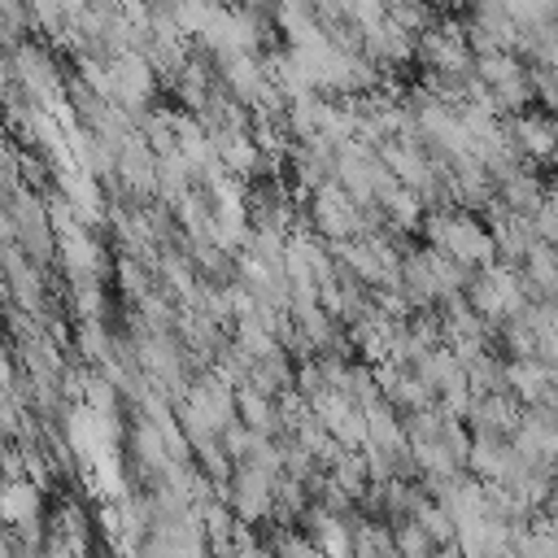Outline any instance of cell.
Masks as SVG:
<instances>
[{"label": "cell", "instance_id": "cell-1", "mask_svg": "<svg viewBox=\"0 0 558 558\" xmlns=\"http://www.w3.org/2000/svg\"><path fill=\"white\" fill-rule=\"evenodd\" d=\"M427 244L445 248L449 257H458L466 270H480V266H493L497 262V240L488 231V222L462 205H436L427 209L423 218V231H418Z\"/></svg>", "mask_w": 558, "mask_h": 558}, {"label": "cell", "instance_id": "cell-2", "mask_svg": "<svg viewBox=\"0 0 558 558\" xmlns=\"http://www.w3.org/2000/svg\"><path fill=\"white\" fill-rule=\"evenodd\" d=\"M279 475H283V471H266V466H253V462H235L231 480L218 484V497H227L240 519L266 523V519L275 514V484H279Z\"/></svg>", "mask_w": 558, "mask_h": 558}, {"label": "cell", "instance_id": "cell-3", "mask_svg": "<svg viewBox=\"0 0 558 558\" xmlns=\"http://www.w3.org/2000/svg\"><path fill=\"white\" fill-rule=\"evenodd\" d=\"M305 218H310V227H314L323 240H349V235H362V205L353 201V192H349L340 179L323 183V187L310 196Z\"/></svg>", "mask_w": 558, "mask_h": 558}, {"label": "cell", "instance_id": "cell-4", "mask_svg": "<svg viewBox=\"0 0 558 558\" xmlns=\"http://www.w3.org/2000/svg\"><path fill=\"white\" fill-rule=\"evenodd\" d=\"M418 70H449V74H471L475 52L466 44V22L440 17L418 35Z\"/></svg>", "mask_w": 558, "mask_h": 558}, {"label": "cell", "instance_id": "cell-5", "mask_svg": "<svg viewBox=\"0 0 558 558\" xmlns=\"http://www.w3.org/2000/svg\"><path fill=\"white\" fill-rule=\"evenodd\" d=\"M157 157L161 153L144 140V131H131L122 140V148H118V183H122L118 196H126L135 205H153L161 196V187H157Z\"/></svg>", "mask_w": 558, "mask_h": 558}, {"label": "cell", "instance_id": "cell-6", "mask_svg": "<svg viewBox=\"0 0 558 558\" xmlns=\"http://www.w3.org/2000/svg\"><path fill=\"white\" fill-rule=\"evenodd\" d=\"M314 414L327 423V432L344 445V449H362L366 445V405H357L349 392H340V388H327V392H318L314 401Z\"/></svg>", "mask_w": 558, "mask_h": 558}, {"label": "cell", "instance_id": "cell-7", "mask_svg": "<svg viewBox=\"0 0 558 558\" xmlns=\"http://www.w3.org/2000/svg\"><path fill=\"white\" fill-rule=\"evenodd\" d=\"M519 418H523V401H519L510 388L475 392V401H471V410H466L471 436H514Z\"/></svg>", "mask_w": 558, "mask_h": 558}, {"label": "cell", "instance_id": "cell-8", "mask_svg": "<svg viewBox=\"0 0 558 558\" xmlns=\"http://www.w3.org/2000/svg\"><path fill=\"white\" fill-rule=\"evenodd\" d=\"M506 131L514 135L519 153L532 166H554V157H558V118L554 113H532V109L510 113L506 118Z\"/></svg>", "mask_w": 558, "mask_h": 558}, {"label": "cell", "instance_id": "cell-9", "mask_svg": "<svg viewBox=\"0 0 558 558\" xmlns=\"http://www.w3.org/2000/svg\"><path fill=\"white\" fill-rule=\"evenodd\" d=\"M218 78L244 100V105H253L257 96H262V87L270 83V74H266V61L257 57V52H244V48H231V52H218Z\"/></svg>", "mask_w": 558, "mask_h": 558}, {"label": "cell", "instance_id": "cell-10", "mask_svg": "<svg viewBox=\"0 0 558 558\" xmlns=\"http://www.w3.org/2000/svg\"><path fill=\"white\" fill-rule=\"evenodd\" d=\"M0 519L13 523V527H39V523H48V519H44V484L31 480V475L4 480V493H0Z\"/></svg>", "mask_w": 558, "mask_h": 558}, {"label": "cell", "instance_id": "cell-11", "mask_svg": "<svg viewBox=\"0 0 558 558\" xmlns=\"http://www.w3.org/2000/svg\"><path fill=\"white\" fill-rule=\"evenodd\" d=\"M558 371L545 366L541 357H506V388L523 401V405H541L554 388Z\"/></svg>", "mask_w": 558, "mask_h": 558}, {"label": "cell", "instance_id": "cell-12", "mask_svg": "<svg viewBox=\"0 0 558 558\" xmlns=\"http://www.w3.org/2000/svg\"><path fill=\"white\" fill-rule=\"evenodd\" d=\"M514 462V440L510 436H475L466 453V471L480 480H501L506 466Z\"/></svg>", "mask_w": 558, "mask_h": 558}, {"label": "cell", "instance_id": "cell-13", "mask_svg": "<svg viewBox=\"0 0 558 558\" xmlns=\"http://www.w3.org/2000/svg\"><path fill=\"white\" fill-rule=\"evenodd\" d=\"M248 384L262 388V392H270V397H283L296 384V357L288 353V344H279L275 353L257 357L253 371H248Z\"/></svg>", "mask_w": 558, "mask_h": 558}, {"label": "cell", "instance_id": "cell-14", "mask_svg": "<svg viewBox=\"0 0 558 558\" xmlns=\"http://www.w3.org/2000/svg\"><path fill=\"white\" fill-rule=\"evenodd\" d=\"M545 196H549V183H545L532 166H523L514 179H506V183L497 187V201H501L506 209H514V214H536V209L545 205Z\"/></svg>", "mask_w": 558, "mask_h": 558}, {"label": "cell", "instance_id": "cell-15", "mask_svg": "<svg viewBox=\"0 0 558 558\" xmlns=\"http://www.w3.org/2000/svg\"><path fill=\"white\" fill-rule=\"evenodd\" d=\"M74 353L92 366H105V357L113 353V331L105 318H78L74 323Z\"/></svg>", "mask_w": 558, "mask_h": 558}, {"label": "cell", "instance_id": "cell-16", "mask_svg": "<svg viewBox=\"0 0 558 558\" xmlns=\"http://www.w3.org/2000/svg\"><path fill=\"white\" fill-rule=\"evenodd\" d=\"M327 475H331V480H336L353 501L375 484V475H371V466H366V453H362V449H344V458H340L336 466H327Z\"/></svg>", "mask_w": 558, "mask_h": 558}, {"label": "cell", "instance_id": "cell-17", "mask_svg": "<svg viewBox=\"0 0 558 558\" xmlns=\"http://www.w3.org/2000/svg\"><path fill=\"white\" fill-rule=\"evenodd\" d=\"M392 532H397V554H405V558L440 554V541H436L418 519H401V523H392Z\"/></svg>", "mask_w": 558, "mask_h": 558}, {"label": "cell", "instance_id": "cell-18", "mask_svg": "<svg viewBox=\"0 0 558 558\" xmlns=\"http://www.w3.org/2000/svg\"><path fill=\"white\" fill-rule=\"evenodd\" d=\"M388 13H392L405 31H414V35H423L427 26L440 22V9H436L432 0H388Z\"/></svg>", "mask_w": 558, "mask_h": 558}, {"label": "cell", "instance_id": "cell-19", "mask_svg": "<svg viewBox=\"0 0 558 558\" xmlns=\"http://www.w3.org/2000/svg\"><path fill=\"white\" fill-rule=\"evenodd\" d=\"M532 222H536V235L541 240H549V244H558V209L545 201L536 214H532Z\"/></svg>", "mask_w": 558, "mask_h": 558}, {"label": "cell", "instance_id": "cell-20", "mask_svg": "<svg viewBox=\"0 0 558 558\" xmlns=\"http://www.w3.org/2000/svg\"><path fill=\"white\" fill-rule=\"evenodd\" d=\"M353 17H357L362 26H371V22L388 17V0H353Z\"/></svg>", "mask_w": 558, "mask_h": 558}]
</instances>
